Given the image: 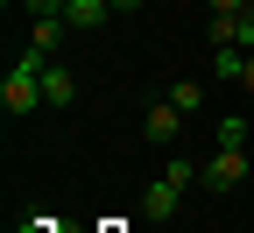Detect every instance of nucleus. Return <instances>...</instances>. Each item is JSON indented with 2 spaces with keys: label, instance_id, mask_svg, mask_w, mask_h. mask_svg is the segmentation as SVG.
Listing matches in <instances>:
<instances>
[{
  "label": "nucleus",
  "instance_id": "8",
  "mask_svg": "<svg viewBox=\"0 0 254 233\" xmlns=\"http://www.w3.org/2000/svg\"><path fill=\"white\" fill-rule=\"evenodd\" d=\"M247 57H254V50H240V43H219V50H212V78H219V85H240Z\"/></svg>",
  "mask_w": 254,
  "mask_h": 233
},
{
  "label": "nucleus",
  "instance_id": "11",
  "mask_svg": "<svg viewBox=\"0 0 254 233\" xmlns=\"http://www.w3.org/2000/svg\"><path fill=\"white\" fill-rule=\"evenodd\" d=\"M219 149H247V113H226V120H219Z\"/></svg>",
  "mask_w": 254,
  "mask_h": 233
},
{
  "label": "nucleus",
  "instance_id": "7",
  "mask_svg": "<svg viewBox=\"0 0 254 233\" xmlns=\"http://www.w3.org/2000/svg\"><path fill=\"white\" fill-rule=\"evenodd\" d=\"M71 99H78V78H71V71H64V64L50 57V64H43V106L57 113V106H71Z\"/></svg>",
  "mask_w": 254,
  "mask_h": 233
},
{
  "label": "nucleus",
  "instance_id": "9",
  "mask_svg": "<svg viewBox=\"0 0 254 233\" xmlns=\"http://www.w3.org/2000/svg\"><path fill=\"white\" fill-rule=\"evenodd\" d=\"M64 36H71V21H64V14H50V21H36V36H28V50L57 57V50H64Z\"/></svg>",
  "mask_w": 254,
  "mask_h": 233
},
{
  "label": "nucleus",
  "instance_id": "3",
  "mask_svg": "<svg viewBox=\"0 0 254 233\" xmlns=\"http://www.w3.org/2000/svg\"><path fill=\"white\" fill-rule=\"evenodd\" d=\"M240 184H247V149H212L205 191H240Z\"/></svg>",
  "mask_w": 254,
  "mask_h": 233
},
{
  "label": "nucleus",
  "instance_id": "10",
  "mask_svg": "<svg viewBox=\"0 0 254 233\" xmlns=\"http://www.w3.org/2000/svg\"><path fill=\"white\" fill-rule=\"evenodd\" d=\"M163 99H170L177 113H198V106H205V85H198V78H177V85H170Z\"/></svg>",
  "mask_w": 254,
  "mask_h": 233
},
{
  "label": "nucleus",
  "instance_id": "1",
  "mask_svg": "<svg viewBox=\"0 0 254 233\" xmlns=\"http://www.w3.org/2000/svg\"><path fill=\"white\" fill-rule=\"evenodd\" d=\"M190 184H205V162H184V155H170V162H163V170H155V184L141 191V212H148L155 226H170Z\"/></svg>",
  "mask_w": 254,
  "mask_h": 233
},
{
  "label": "nucleus",
  "instance_id": "2",
  "mask_svg": "<svg viewBox=\"0 0 254 233\" xmlns=\"http://www.w3.org/2000/svg\"><path fill=\"white\" fill-rule=\"evenodd\" d=\"M43 50H28L21 64H14V71H7V85H0V106H7V113H50L43 106Z\"/></svg>",
  "mask_w": 254,
  "mask_h": 233
},
{
  "label": "nucleus",
  "instance_id": "14",
  "mask_svg": "<svg viewBox=\"0 0 254 233\" xmlns=\"http://www.w3.org/2000/svg\"><path fill=\"white\" fill-rule=\"evenodd\" d=\"M134 7H141V0H113V14H134Z\"/></svg>",
  "mask_w": 254,
  "mask_h": 233
},
{
  "label": "nucleus",
  "instance_id": "5",
  "mask_svg": "<svg viewBox=\"0 0 254 233\" xmlns=\"http://www.w3.org/2000/svg\"><path fill=\"white\" fill-rule=\"evenodd\" d=\"M205 36H212V50H219V43L254 50V7H240V14H212V28H205Z\"/></svg>",
  "mask_w": 254,
  "mask_h": 233
},
{
  "label": "nucleus",
  "instance_id": "12",
  "mask_svg": "<svg viewBox=\"0 0 254 233\" xmlns=\"http://www.w3.org/2000/svg\"><path fill=\"white\" fill-rule=\"evenodd\" d=\"M14 7H21L28 21H50V14H64V7H71V0H14Z\"/></svg>",
  "mask_w": 254,
  "mask_h": 233
},
{
  "label": "nucleus",
  "instance_id": "15",
  "mask_svg": "<svg viewBox=\"0 0 254 233\" xmlns=\"http://www.w3.org/2000/svg\"><path fill=\"white\" fill-rule=\"evenodd\" d=\"M240 85H247V92H254V57H247V71H240Z\"/></svg>",
  "mask_w": 254,
  "mask_h": 233
},
{
  "label": "nucleus",
  "instance_id": "13",
  "mask_svg": "<svg viewBox=\"0 0 254 233\" xmlns=\"http://www.w3.org/2000/svg\"><path fill=\"white\" fill-rule=\"evenodd\" d=\"M212 14H240V7H254V0H205Z\"/></svg>",
  "mask_w": 254,
  "mask_h": 233
},
{
  "label": "nucleus",
  "instance_id": "4",
  "mask_svg": "<svg viewBox=\"0 0 254 233\" xmlns=\"http://www.w3.org/2000/svg\"><path fill=\"white\" fill-rule=\"evenodd\" d=\"M141 135H148L155 149H170V142L184 135V113L170 106V99H148V113H141Z\"/></svg>",
  "mask_w": 254,
  "mask_h": 233
},
{
  "label": "nucleus",
  "instance_id": "6",
  "mask_svg": "<svg viewBox=\"0 0 254 233\" xmlns=\"http://www.w3.org/2000/svg\"><path fill=\"white\" fill-rule=\"evenodd\" d=\"M106 14H113V0H71V7H64L71 36H99V28H106Z\"/></svg>",
  "mask_w": 254,
  "mask_h": 233
}]
</instances>
